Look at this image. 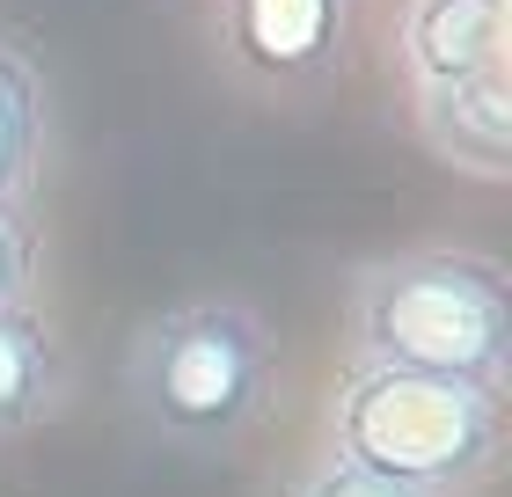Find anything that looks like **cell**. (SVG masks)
Listing matches in <instances>:
<instances>
[{
	"instance_id": "8",
	"label": "cell",
	"mask_w": 512,
	"mask_h": 497,
	"mask_svg": "<svg viewBox=\"0 0 512 497\" xmlns=\"http://www.w3.org/2000/svg\"><path fill=\"white\" fill-rule=\"evenodd\" d=\"M44 132H52V103H44V74L22 44L0 37V205H22L44 169Z\"/></svg>"
},
{
	"instance_id": "10",
	"label": "cell",
	"mask_w": 512,
	"mask_h": 497,
	"mask_svg": "<svg viewBox=\"0 0 512 497\" xmlns=\"http://www.w3.org/2000/svg\"><path fill=\"white\" fill-rule=\"evenodd\" d=\"M30 286H37V227L22 205H0V307L30 300Z\"/></svg>"
},
{
	"instance_id": "9",
	"label": "cell",
	"mask_w": 512,
	"mask_h": 497,
	"mask_svg": "<svg viewBox=\"0 0 512 497\" xmlns=\"http://www.w3.org/2000/svg\"><path fill=\"white\" fill-rule=\"evenodd\" d=\"M293 497H432V490L395 483V476H381V468H359V461H344V454H315L308 476L293 483Z\"/></svg>"
},
{
	"instance_id": "7",
	"label": "cell",
	"mask_w": 512,
	"mask_h": 497,
	"mask_svg": "<svg viewBox=\"0 0 512 497\" xmlns=\"http://www.w3.org/2000/svg\"><path fill=\"white\" fill-rule=\"evenodd\" d=\"M66 395V351L30 300L0 307V439H22Z\"/></svg>"
},
{
	"instance_id": "6",
	"label": "cell",
	"mask_w": 512,
	"mask_h": 497,
	"mask_svg": "<svg viewBox=\"0 0 512 497\" xmlns=\"http://www.w3.org/2000/svg\"><path fill=\"white\" fill-rule=\"evenodd\" d=\"M395 59H403L410 88L461 81L476 66L512 59V0H410L403 30H395Z\"/></svg>"
},
{
	"instance_id": "3",
	"label": "cell",
	"mask_w": 512,
	"mask_h": 497,
	"mask_svg": "<svg viewBox=\"0 0 512 497\" xmlns=\"http://www.w3.org/2000/svg\"><path fill=\"white\" fill-rule=\"evenodd\" d=\"M322 454L381 468L432 497H461L505 454V388L410 366H352L330 395Z\"/></svg>"
},
{
	"instance_id": "4",
	"label": "cell",
	"mask_w": 512,
	"mask_h": 497,
	"mask_svg": "<svg viewBox=\"0 0 512 497\" xmlns=\"http://www.w3.org/2000/svg\"><path fill=\"white\" fill-rule=\"evenodd\" d=\"M344 8L352 0H220L227 59L264 81H322L344 59Z\"/></svg>"
},
{
	"instance_id": "2",
	"label": "cell",
	"mask_w": 512,
	"mask_h": 497,
	"mask_svg": "<svg viewBox=\"0 0 512 497\" xmlns=\"http://www.w3.org/2000/svg\"><path fill=\"white\" fill-rule=\"evenodd\" d=\"M359 366H410L505 388L512 373V278L483 249H395L352 278Z\"/></svg>"
},
{
	"instance_id": "5",
	"label": "cell",
	"mask_w": 512,
	"mask_h": 497,
	"mask_svg": "<svg viewBox=\"0 0 512 497\" xmlns=\"http://www.w3.org/2000/svg\"><path fill=\"white\" fill-rule=\"evenodd\" d=\"M417 132L447 169L476 183H505L512 176V59L417 88Z\"/></svg>"
},
{
	"instance_id": "1",
	"label": "cell",
	"mask_w": 512,
	"mask_h": 497,
	"mask_svg": "<svg viewBox=\"0 0 512 497\" xmlns=\"http://www.w3.org/2000/svg\"><path fill=\"white\" fill-rule=\"evenodd\" d=\"M278 395V344L235 293L169 300L125 344V402L183 454H235Z\"/></svg>"
}]
</instances>
